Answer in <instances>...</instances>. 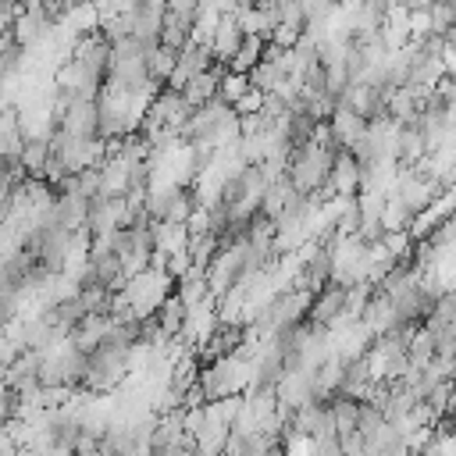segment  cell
<instances>
[{
  "label": "cell",
  "mask_w": 456,
  "mask_h": 456,
  "mask_svg": "<svg viewBox=\"0 0 456 456\" xmlns=\"http://www.w3.org/2000/svg\"><path fill=\"white\" fill-rule=\"evenodd\" d=\"M360 403H363V399H353V395H335V399H331V417H335L338 435H342V431H356Z\"/></svg>",
  "instance_id": "4fadbf2b"
},
{
  "label": "cell",
  "mask_w": 456,
  "mask_h": 456,
  "mask_svg": "<svg viewBox=\"0 0 456 456\" xmlns=\"http://www.w3.org/2000/svg\"><path fill=\"white\" fill-rule=\"evenodd\" d=\"M349 289H353V285L328 281L321 292H314V303H310L306 321L324 324V328H342V324H349V321H346V314H349Z\"/></svg>",
  "instance_id": "3957f363"
},
{
  "label": "cell",
  "mask_w": 456,
  "mask_h": 456,
  "mask_svg": "<svg viewBox=\"0 0 456 456\" xmlns=\"http://www.w3.org/2000/svg\"><path fill=\"white\" fill-rule=\"evenodd\" d=\"M132 356L135 349H121V346H107L100 342L89 353V370H86V395H103L121 388V381L132 370Z\"/></svg>",
  "instance_id": "7a4b0ae2"
},
{
  "label": "cell",
  "mask_w": 456,
  "mask_h": 456,
  "mask_svg": "<svg viewBox=\"0 0 456 456\" xmlns=\"http://www.w3.org/2000/svg\"><path fill=\"white\" fill-rule=\"evenodd\" d=\"M175 68H178V53L167 50L164 43H157L153 50H146V71H150L153 82H164L167 86V78L175 75Z\"/></svg>",
  "instance_id": "8fae6325"
},
{
  "label": "cell",
  "mask_w": 456,
  "mask_h": 456,
  "mask_svg": "<svg viewBox=\"0 0 456 456\" xmlns=\"http://www.w3.org/2000/svg\"><path fill=\"white\" fill-rule=\"evenodd\" d=\"M196 39V18L192 14H182V11H171L167 7V18H164V28H160V43L175 53H182L189 43Z\"/></svg>",
  "instance_id": "8992f818"
},
{
  "label": "cell",
  "mask_w": 456,
  "mask_h": 456,
  "mask_svg": "<svg viewBox=\"0 0 456 456\" xmlns=\"http://www.w3.org/2000/svg\"><path fill=\"white\" fill-rule=\"evenodd\" d=\"M292 75L289 71H281L278 64H271V61H260L253 71H249V82H253V89H260V93H274L278 86H285Z\"/></svg>",
  "instance_id": "7c38bea8"
},
{
  "label": "cell",
  "mask_w": 456,
  "mask_h": 456,
  "mask_svg": "<svg viewBox=\"0 0 456 456\" xmlns=\"http://www.w3.org/2000/svg\"><path fill=\"white\" fill-rule=\"evenodd\" d=\"M153 246L157 253H182L189 249V224H153Z\"/></svg>",
  "instance_id": "30bf717a"
},
{
  "label": "cell",
  "mask_w": 456,
  "mask_h": 456,
  "mask_svg": "<svg viewBox=\"0 0 456 456\" xmlns=\"http://www.w3.org/2000/svg\"><path fill=\"white\" fill-rule=\"evenodd\" d=\"M246 39H249V36H246V28H242L239 14H221V18H217V25H214V36H210L214 57L228 64V61L239 53V46H242Z\"/></svg>",
  "instance_id": "5b68a950"
},
{
  "label": "cell",
  "mask_w": 456,
  "mask_h": 456,
  "mask_svg": "<svg viewBox=\"0 0 456 456\" xmlns=\"http://www.w3.org/2000/svg\"><path fill=\"white\" fill-rule=\"evenodd\" d=\"M157 321H160V328H164L167 338H182L185 321H189V303H185L178 292H171V296L157 306Z\"/></svg>",
  "instance_id": "9c48e42d"
},
{
  "label": "cell",
  "mask_w": 456,
  "mask_h": 456,
  "mask_svg": "<svg viewBox=\"0 0 456 456\" xmlns=\"http://www.w3.org/2000/svg\"><path fill=\"white\" fill-rule=\"evenodd\" d=\"M253 385V360L246 356H221L200 367V388L207 395V403L228 399V395H246V388Z\"/></svg>",
  "instance_id": "6da1fadb"
},
{
  "label": "cell",
  "mask_w": 456,
  "mask_h": 456,
  "mask_svg": "<svg viewBox=\"0 0 456 456\" xmlns=\"http://www.w3.org/2000/svg\"><path fill=\"white\" fill-rule=\"evenodd\" d=\"M235 14H239V21H242L246 36H256V39H264V43H271V39H274L278 11H271V7H242V11H235Z\"/></svg>",
  "instance_id": "ba28073f"
},
{
  "label": "cell",
  "mask_w": 456,
  "mask_h": 456,
  "mask_svg": "<svg viewBox=\"0 0 456 456\" xmlns=\"http://www.w3.org/2000/svg\"><path fill=\"white\" fill-rule=\"evenodd\" d=\"M50 153H53V142H50V132H28L25 135V150H21V164L28 171V178H43L46 175V164H50Z\"/></svg>",
  "instance_id": "52a82bcc"
},
{
  "label": "cell",
  "mask_w": 456,
  "mask_h": 456,
  "mask_svg": "<svg viewBox=\"0 0 456 456\" xmlns=\"http://www.w3.org/2000/svg\"><path fill=\"white\" fill-rule=\"evenodd\" d=\"M363 192V182H360V160L353 150H342L335 153V167H331V178H328V189L324 196H360Z\"/></svg>",
  "instance_id": "277c9868"
},
{
  "label": "cell",
  "mask_w": 456,
  "mask_h": 456,
  "mask_svg": "<svg viewBox=\"0 0 456 456\" xmlns=\"http://www.w3.org/2000/svg\"><path fill=\"white\" fill-rule=\"evenodd\" d=\"M18 456H50V452H43L39 445H21V452Z\"/></svg>",
  "instance_id": "ac0fdd59"
},
{
  "label": "cell",
  "mask_w": 456,
  "mask_h": 456,
  "mask_svg": "<svg viewBox=\"0 0 456 456\" xmlns=\"http://www.w3.org/2000/svg\"><path fill=\"white\" fill-rule=\"evenodd\" d=\"M260 61H264V39L249 36V39L239 46V53L228 61V68H232V71H239V75H249V71H253Z\"/></svg>",
  "instance_id": "5bb4252c"
},
{
  "label": "cell",
  "mask_w": 456,
  "mask_h": 456,
  "mask_svg": "<svg viewBox=\"0 0 456 456\" xmlns=\"http://www.w3.org/2000/svg\"><path fill=\"white\" fill-rule=\"evenodd\" d=\"M249 89H253L249 75H239V71H232V68H228V71H224V78H221V93H217V96H221V100H228V103L235 107Z\"/></svg>",
  "instance_id": "2e32d148"
},
{
  "label": "cell",
  "mask_w": 456,
  "mask_h": 456,
  "mask_svg": "<svg viewBox=\"0 0 456 456\" xmlns=\"http://www.w3.org/2000/svg\"><path fill=\"white\" fill-rule=\"evenodd\" d=\"M428 18H431V32L445 36L452 25H456V0H435L428 7Z\"/></svg>",
  "instance_id": "e0dca14e"
},
{
  "label": "cell",
  "mask_w": 456,
  "mask_h": 456,
  "mask_svg": "<svg viewBox=\"0 0 456 456\" xmlns=\"http://www.w3.org/2000/svg\"><path fill=\"white\" fill-rule=\"evenodd\" d=\"M299 4H303V14H306V25H317V21L335 25V14L342 11L338 0H299Z\"/></svg>",
  "instance_id": "9a60e30c"
}]
</instances>
